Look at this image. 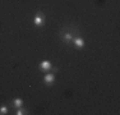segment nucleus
Segmentation results:
<instances>
[{"label":"nucleus","mask_w":120,"mask_h":115,"mask_svg":"<svg viewBox=\"0 0 120 115\" xmlns=\"http://www.w3.org/2000/svg\"><path fill=\"white\" fill-rule=\"evenodd\" d=\"M78 31H74V32H65V30L63 28L61 32H60V36H61V40L65 42V44H69L70 41H73V38L75 37V34H78Z\"/></svg>","instance_id":"1"},{"label":"nucleus","mask_w":120,"mask_h":115,"mask_svg":"<svg viewBox=\"0 0 120 115\" xmlns=\"http://www.w3.org/2000/svg\"><path fill=\"white\" fill-rule=\"evenodd\" d=\"M33 23H35V26H37V27H41V26H44V24H45L44 13L38 12V13H37V15L35 17V19H33Z\"/></svg>","instance_id":"2"},{"label":"nucleus","mask_w":120,"mask_h":115,"mask_svg":"<svg viewBox=\"0 0 120 115\" xmlns=\"http://www.w3.org/2000/svg\"><path fill=\"white\" fill-rule=\"evenodd\" d=\"M44 80H45V84H46V86H52L54 82H55V76H54V73L46 74L45 78H44Z\"/></svg>","instance_id":"3"},{"label":"nucleus","mask_w":120,"mask_h":115,"mask_svg":"<svg viewBox=\"0 0 120 115\" xmlns=\"http://www.w3.org/2000/svg\"><path fill=\"white\" fill-rule=\"evenodd\" d=\"M51 68H52V64H51L50 61H47V60H44V61H41V64H40V69H41L42 72H49V70H51Z\"/></svg>","instance_id":"4"},{"label":"nucleus","mask_w":120,"mask_h":115,"mask_svg":"<svg viewBox=\"0 0 120 115\" xmlns=\"http://www.w3.org/2000/svg\"><path fill=\"white\" fill-rule=\"evenodd\" d=\"M73 42H74V45L77 46V47H79V49H82L84 46V40L82 38V37H74L73 38Z\"/></svg>","instance_id":"5"},{"label":"nucleus","mask_w":120,"mask_h":115,"mask_svg":"<svg viewBox=\"0 0 120 115\" xmlns=\"http://www.w3.org/2000/svg\"><path fill=\"white\" fill-rule=\"evenodd\" d=\"M12 105L14 106V107H17V109H18V107H21V106L23 105V100H22V99H19V97H18V99H14Z\"/></svg>","instance_id":"6"},{"label":"nucleus","mask_w":120,"mask_h":115,"mask_svg":"<svg viewBox=\"0 0 120 115\" xmlns=\"http://www.w3.org/2000/svg\"><path fill=\"white\" fill-rule=\"evenodd\" d=\"M15 114L17 115H24V114H28V110L27 109H22V106H21V107H18V110L15 111Z\"/></svg>","instance_id":"7"},{"label":"nucleus","mask_w":120,"mask_h":115,"mask_svg":"<svg viewBox=\"0 0 120 115\" xmlns=\"http://www.w3.org/2000/svg\"><path fill=\"white\" fill-rule=\"evenodd\" d=\"M8 113V107L7 106H0V115H5Z\"/></svg>","instance_id":"8"},{"label":"nucleus","mask_w":120,"mask_h":115,"mask_svg":"<svg viewBox=\"0 0 120 115\" xmlns=\"http://www.w3.org/2000/svg\"><path fill=\"white\" fill-rule=\"evenodd\" d=\"M51 70H52V73H56V72H58V68L52 67V68H51Z\"/></svg>","instance_id":"9"}]
</instances>
